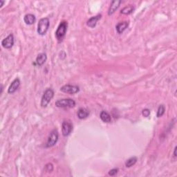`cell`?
I'll return each mask as SVG.
<instances>
[{
    "instance_id": "6da1fadb",
    "label": "cell",
    "mask_w": 177,
    "mask_h": 177,
    "mask_svg": "<svg viewBox=\"0 0 177 177\" xmlns=\"http://www.w3.org/2000/svg\"><path fill=\"white\" fill-rule=\"evenodd\" d=\"M67 28H68V23L67 21H62L59 24V26L56 31V37L59 42H62L66 35Z\"/></svg>"
},
{
    "instance_id": "7a4b0ae2",
    "label": "cell",
    "mask_w": 177,
    "mask_h": 177,
    "mask_svg": "<svg viewBox=\"0 0 177 177\" xmlns=\"http://www.w3.org/2000/svg\"><path fill=\"white\" fill-rule=\"evenodd\" d=\"M50 22L48 18H42L39 21L38 25H37V33L40 35H44L47 32L48 28H49Z\"/></svg>"
},
{
    "instance_id": "3957f363",
    "label": "cell",
    "mask_w": 177,
    "mask_h": 177,
    "mask_svg": "<svg viewBox=\"0 0 177 177\" xmlns=\"http://www.w3.org/2000/svg\"><path fill=\"white\" fill-rule=\"evenodd\" d=\"M55 105L60 108H73L75 106V102L74 100L71 98L60 99L56 101Z\"/></svg>"
},
{
    "instance_id": "277c9868",
    "label": "cell",
    "mask_w": 177,
    "mask_h": 177,
    "mask_svg": "<svg viewBox=\"0 0 177 177\" xmlns=\"http://www.w3.org/2000/svg\"><path fill=\"white\" fill-rule=\"evenodd\" d=\"M54 96V91L52 88H48L44 91L41 100V107H47L48 103L50 102Z\"/></svg>"
},
{
    "instance_id": "5b68a950",
    "label": "cell",
    "mask_w": 177,
    "mask_h": 177,
    "mask_svg": "<svg viewBox=\"0 0 177 177\" xmlns=\"http://www.w3.org/2000/svg\"><path fill=\"white\" fill-rule=\"evenodd\" d=\"M59 138V134L57 129H53L50 133L49 136L48 138L47 143H46V147H53L56 144Z\"/></svg>"
},
{
    "instance_id": "8992f818",
    "label": "cell",
    "mask_w": 177,
    "mask_h": 177,
    "mask_svg": "<svg viewBox=\"0 0 177 177\" xmlns=\"http://www.w3.org/2000/svg\"><path fill=\"white\" fill-rule=\"evenodd\" d=\"M60 91L62 92L66 93V94H77L80 91L79 87L75 85H66L62 86L60 88Z\"/></svg>"
},
{
    "instance_id": "52a82bcc",
    "label": "cell",
    "mask_w": 177,
    "mask_h": 177,
    "mask_svg": "<svg viewBox=\"0 0 177 177\" xmlns=\"http://www.w3.org/2000/svg\"><path fill=\"white\" fill-rule=\"evenodd\" d=\"M73 130V125L69 121H64L62 124V133L64 136H68Z\"/></svg>"
},
{
    "instance_id": "ba28073f",
    "label": "cell",
    "mask_w": 177,
    "mask_h": 177,
    "mask_svg": "<svg viewBox=\"0 0 177 177\" xmlns=\"http://www.w3.org/2000/svg\"><path fill=\"white\" fill-rule=\"evenodd\" d=\"M14 42L13 35L10 34L1 41V46L4 48L9 49V48H11L12 47V46L14 44Z\"/></svg>"
},
{
    "instance_id": "9c48e42d",
    "label": "cell",
    "mask_w": 177,
    "mask_h": 177,
    "mask_svg": "<svg viewBox=\"0 0 177 177\" xmlns=\"http://www.w3.org/2000/svg\"><path fill=\"white\" fill-rule=\"evenodd\" d=\"M20 80L19 78H15L13 81L12 82L11 85H10L9 88L8 89V93L10 94H14L17 90L18 89V88L20 86Z\"/></svg>"
},
{
    "instance_id": "30bf717a",
    "label": "cell",
    "mask_w": 177,
    "mask_h": 177,
    "mask_svg": "<svg viewBox=\"0 0 177 177\" xmlns=\"http://www.w3.org/2000/svg\"><path fill=\"white\" fill-rule=\"evenodd\" d=\"M121 4H122V1H121V0H114V1H111L110 7H109L108 10L109 15H111L114 13L116 10L119 8V6Z\"/></svg>"
},
{
    "instance_id": "8fae6325",
    "label": "cell",
    "mask_w": 177,
    "mask_h": 177,
    "mask_svg": "<svg viewBox=\"0 0 177 177\" xmlns=\"http://www.w3.org/2000/svg\"><path fill=\"white\" fill-rule=\"evenodd\" d=\"M101 17H102L101 15H98L96 16L92 17L87 22V25L88 26L91 27V28H94L96 26L97 22H98V20H100Z\"/></svg>"
},
{
    "instance_id": "7c38bea8",
    "label": "cell",
    "mask_w": 177,
    "mask_h": 177,
    "mask_svg": "<svg viewBox=\"0 0 177 177\" xmlns=\"http://www.w3.org/2000/svg\"><path fill=\"white\" fill-rule=\"evenodd\" d=\"M128 26H129V22H123L118 23L116 25V26L118 33H119V34L123 33L126 30V29L127 28Z\"/></svg>"
},
{
    "instance_id": "4fadbf2b",
    "label": "cell",
    "mask_w": 177,
    "mask_h": 177,
    "mask_svg": "<svg viewBox=\"0 0 177 177\" xmlns=\"http://www.w3.org/2000/svg\"><path fill=\"white\" fill-rule=\"evenodd\" d=\"M24 21L26 24L28 25H32L34 24L36 21V18L34 15L33 14H26L24 17Z\"/></svg>"
},
{
    "instance_id": "5bb4252c",
    "label": "cell",
    "mask_w": 177,
    "mask_h": 177,
    "mask_svg": "<svg viewBox=\"0 0 177 177\" xmlns=\"http://www.w3.org/2000/svg\"><path fill=\"white\" fill-rule=\"evenodd\" d=\"M47 60V56L44 53H39L36 58V63L38 66H42L43 65Z\"/></svg>"
},
{
    "instance_id": "9a60e30c",
    "label": "cell",
    "mask_w": 177,
    "mask_h": 177,
    "mask_svg": "<svg viewBox=\"0 0 177 177\" xmlns=\"http://www.w3.org/2000/svg\"><path fill=\"white\" fill-rule=\"evenodd\" d=\"M77 115L80 119H85L89 115V111L86 108H80L78 111Z\"/></svg>"
},
{
    "instance_id": "2e32d148",
    "label": "cell",
    "mask_w": 177,
    "mask_h": 177,
    "mask_svg": "<svg viewBox=\"0 0 177 177\" xmlns=\"http://www.w3.org/2000/svg\"><path fill=\"white\" fill-rule=\"evenodd\" d=\"M100 119L102 120L103 122H104V123H109L111 121V118L110 114L105 111H101V113L100 114Z\"/></svg>"
},
{
    "instance_id": "e0dca14e",
    "label": "cell",
    "mask_w": 177,
    "mask_h": 177,
    "mask_svg": "<svg viewBox=\"0 0 177 177\" xmlns=\"http://www.w3.org/2000/svg\"><path fill=\"white\" fill-rule=\"evenodd\" d=\"M137 161H138V159L136 157H133L129 158V159L127 160L125 163V166L127 167H131L133 165H134L136 163Z\"/></svg>"
},
{
    "instance_id": "ac0fdd59",
    "label": "cell",
    "mask_w": 177,
    "mask_h": 177,
    "mask_svg": "<svg viewBox=\"0 0 177 177\" xmlns=\"http://www.w3.org/2000/svg\"><path fill=\"white\" fill-rule=\"evenodd\" d=\"M134 10V7L133 6H126V7L123 8V9L121 10V12L122 14H124V15H129L131 14L132 12H133V11Z\"/></svg>"
},
{
    "instance_id": "d6986e66",
    "label": "cell",
    "mask_w": 177,
    "mask_h": 177,
    "mask_svg": "<svg viewBox=\"0 0 177 177\" xmlns=\"http://www.w3.org/2000/svg\"><path fill=\"white\" fill-rule=\"evenodd\" d=\"M165 107L163 105H161L159 107V108H158V111H157V117L158 118H160L161 116H163L164 113H165Z\"/></svg>"
},
{
    "instance_id": "ffe728a7",
    "label": "cell",
    "mask_w": 177,
    "mask_h": 177,
    "mask_svg": "<svg viewBox=\"0 0 177 177\" xmlns=\"http://www.w3.org/2000/svg\"><path fill=\"white\" fill-rule=\"evenodd\" d=\"M53 170V165L52 163H48L45 166V171L47 172H51Z\"/></svg>"
},
{
    "instance_id": "44dd1931",
    "label": "cell",
    "mask_w": 177,
    "mask_h": 177,
    "mask_svg": "<svg viewBox=\"0 0 177 177\" xmlns=\"http://www.w3.org/2000/svg\"><path fill=\"white\" fill-rule=\"evenodd\" d=\"M118 169H117V168H114V169H112L111 170H109V176H115L116 174L118 173Z\"/></svg>"
},
{
    "instance_id": "7402d4cb",
    "label": "cell",
    "mask_w": 177,
    "mask_h": 177,
    "mask_svg": "<svg viewBox=\"0 0 177 177\" xmlns=\"http://www.w3.org/2000/svg\"><path fill=\"white\" fill-rule=\"evenodd\" d=\"M142 114L144 117H148L149 114H150V111H149V109H143V111H142Z\"/></svg>"
},
{
    "instance_id": "603a6c76",
    "label": "cell",
    "mask_w": 177,
    "mask_h": 177,
    "mask_svg": "<svg viewBox=\"0 0 177 177\" xmlns=\"http://www.w3.org/2000/svg\"><path fill=\"white\" fill-rule=\"evenodd\" d=\"M176 149H177V147H175V148H174V157H176Z\"/></svg>"
},
{
    "instance_id": "cb8c5ba5",
    "label": "cell",
    "mask_w": 177,
    "mask_h": 177,
    "mask_svg": "<svg viewBox=\"0 0 177 177\" xmlns=\"http://www.w3.org/2000/svg\"><path fill=\"white\" fill-rule=\"evenodd\" d=\"M0 3H1V4H0V7H2V6H3V5H4V4L5 3V1H3V0H0Z\"/></svg>"
},
{
    "instance_id": "d4e9b609",
    "label": "cell",
    "mask_w": 177,
    "mask_h": 177,
    "mask_svg": "<svg viewBox=\"0 0 177 177\" xmlns=\"http://www.w3.org/2000/svg\"><path fill=\"white\" fill-rule=\"evenodd\" d=\"M3 89H4V87H3V85H1V92H0V94H2V92H3Z\"/></svg>"
}]
</instances>
